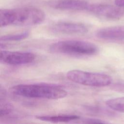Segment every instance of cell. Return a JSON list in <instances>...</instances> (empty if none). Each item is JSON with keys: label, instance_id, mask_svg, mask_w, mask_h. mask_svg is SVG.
Masks as SVG:
<instances>
[{"label": "cell", "instance_id": "4fadbf2b", "mask_svg": "<svg viewBox=\"0 0 124 124\" xmlns=\"http://www.w3.org/2000/svg\"><path fill=\"white\" fill-rule=\"evenodd\" d=\"M13 109V106L8 103H4L3 105L1 104L0 110V116L2 117L8 115L11 113Z\"/></svg>", "mask_w": 124, "mask_h": 124}, {"label": "cell", "instance_id": "2e32d148", "mask_svg": "<svg viewBox=\"0 0 124 124\" xmlns=\"http://www.w3.org/2000/svg\"><path fill=\"white\" fill-rule=\"evenodd\" d=\"M114 2L116 5L124 7V0H115Z\"/></svg>", "mask_w": 124, "mask_h": 124}, {"label": "cell", "instance_id": "9c48e42d", "mask_svg": "<svg viewBox=\"0 0 124 124\" xmlns=\"http://www.w3.org/2000/svg\"><path fill=\"white\" fill-rule=\"evenodd\" d=\"M96 36L105 40H124V26H114L103 28L98 30Z\"/></svg>", "mask_w": 124, "mask_h": 124}, {"label": "cell", "instance_id": "30bf717a", "mask_svg": "<svg viewBox=\"0 0 124 124\" xmlns=\"http://www.w3.org/2000/svg\"><path fill=\"white\" fill-rule=\"evenodd\" d=\"M36 118L41 121L51 123H70L78 120L80 116L75 114H57L36 116Z\"/></svg>", "mask_w": 124, "mask_h": 124}, {"label": "cell", "instance_id": "7c38bea8", "mask_svg": "<svg viewBox=\"0 0 124 124\" xmlns=\"http://www.w3.org/2000/svg\"><path fill=\"white\" fill-rule=\"evenodd\" d=\"M30 33V32L29 31H25L19 33L1 36L0 40L1 42L20 41L27 38L29 36Z\"/></svg>", "mask_w": 124, "mask_h": 124}, {"label": "cell", "instance_id": "5b68a950", "mask_svg": "<svg viewBox=\"0 0 124 124\" xmlns=\"http://www.w3.org/2000/svg\"><path fill=\"white\" fill-rule=\"evenodd\" d=\"M86 11L102 19L119 20L124 16V8L105 4H89Z\"/></svg>", "mask_w": 124, "mask_h": 124}, {"label": "cell", "instance_id": "9a60e30c", "mask_svg": "<svg viewBox=\"0 0 124 124\" xmlns=\"http://www.w3.org/2000/svg\"><path fill=\"white\" fill-rule=\"evenodd\" d=\"M113 89L115 90L124 92V83H118L113 86Z\"/></svg>", "mask_w": 124, "mask_h": 124}, {"label": "cell", "instance_id": "8fae6325", "mask_svg": "<svg viewBox=\"0 0 124 124\" xmlns=\"http://www.w3.org/2000/svg\"><path fill=\"white\" fill-rule=\"evenodd\" d=\"M106 104L109 108L114 111L124 113V97L108 99L106 101Z\"/></svg>", "mask_w": 124, "mask_h": 124}, {"label": "cell", "instance_id": "6da1fadb", "mask_svg": "<svg viewBox=\"0 0 124 124\" xmlns=\"http://www.w3.org/2000/svg\"><path fill=\"white\" fill-rule=\"evenodd\" d=\"M45 13L31 6L0 10V27L8 26H29L41 24L45 19Z\"/></svg>", "mask_w": 124, "mask_h": 124}, {"label": "cell", "instance_id": "7a4b0ae2", "mask_svg": "<svg viewBox=\"0 0 124 124\" xmlns=\"http://www.w3.org/2000/svg\"><path fill=\"white\" fill-rule=\"evenodd\" d=\"M11 91L15 95L30 98L59 99L67 95L62 87L44 83L18 84L13 86Z\"/></svg>", "mask_w": 124, "mask_h": 124}, {"label": "cell", "instance_id": "8992f818", "mask_svg": "<svg viewBox=\"0 0 124 124\" xmlns=\"http://www.w3.org/2000/svg\"><path fill=\"white\" fill-rule=\"evenodd\" d=\"M51 32L60 35H83L89 31L88 27L84 24L73 22L61 21L52 24L49 27Z\"/></svg>", "mask_w": 124, "mask_h": 124}, {"label": "cell", "instance_id": "5bb4252c", "mask_svg": "<svg viewBox=\"0 0 124 124\" xmlns=\"http://www.w3.org/2000/svg\"><path fill=\"white\" fill-rule=\"evenodd\" d=\"M78 121V123H81L83 124H107L108 123L107 122H106L104 120L97 119V118H84L83 119L80 120V118L77 121L76 123H77Z\"/></svg>", "mask_w": 124, "mask_h": 124}, {"label": "cell", "instance_id": "3957f363", "mask_svg": "<svg viewBox=\"0 0 124 124\" xmlns=\"http://www.w3.org/2000/svg\"><path fill=\"white\" fill-rule=\"evenodd\" d=\"M49 50L53 53L75 56H88L97 54L99 48L94 43L78 40H66L51 44Z\"/></svg>", "mask_w": 124, "mask_h": 124}, {"label": "cell", "instance_id": "277c9868", "mask_svg": "<svg viewBox=\"0 0 124 124\" xmlns=\"http://www.w3.org/2000/svg\"><path fill=\"white\" fill-rule=\"evenodd\" d=\"M66 77L73 82L91 87H105L110 85L112 82L111 77L107 74L78 69L69 71L66 73Z\"/></svg>", "mask_w": 124, "mask_h": 124}, {"label": "cell", "instance_id": "52a82bcc", "mask_svg": "<svg viewBox=\"0 0 124 124\" xmlns=\"http://www.w3.org/2000/svg\"><path fill=\"white\" fill-rule=\"evenodd\" d=\"M35 59V55L30 52L0 51V62L9 65L17 66L28 64L32 62Z\"/></svg>", "mask_w": 124, "mask_h": 124}, {"label": "cell", "instance_id": "ba28073f", "mask_svg": "<svg viewBox=\"0 0 124 124\" xmlns=\"http://www.w3.org/2000/svg\"><path fill=\"white\" fill-rule=\"evenodd\" d=\"M89 4L83 0H54L48 3L54 9L70 11H86Z\"/></svg>", "mask_w": 124, "mask_h": 124}]
</instances>
